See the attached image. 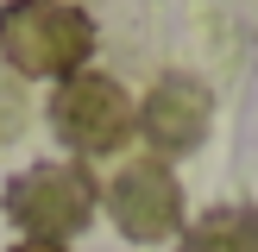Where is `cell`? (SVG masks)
Returning <instances> with one entry per match:
<instances>
[{"instance_id":"obj_1","label":"cell","mask_w":258,"mask_h":252,"mask_svg":"<svg viewBox=\"0 0 258 252\" xmlns=\"http://www.w3.org/2000/svg\"><path fill=\"white\" fill-rule=\"evenodd\" d=\"M0 57L19 76H76L95 57V19L70 0H7L0 7Z\"/></svg>"},{"instance_id":"obj_2","label":"cell","mask_w":258,"mask_h":252,"mask_svg":"<svg viewBox=\"0 0 258 252\" xmlns=\"http://www.w3.org/2000/svg\"><path fill=\"white\" fill-rule=\"evenodd\" d=\"M0 208H7V221L19 227L25 239L63 246L70 233H82V227L95 221L101 183H95L76 158H44V164H25V170L7 183Z\"/></svg>"},{"instance_id":"obj_3","label":"cell","mask_w":258,"mask_h":252,"mask_svg":"<svg viewBox=\"0 0 258 252\" xmlns=\"http://www.w3.org/2000/svg\"><path fill=\"white\" fill-rule=\"evenodd\" d=\"M50 133L76 158H113L133 139V95L101 70H76L50 88Z\"/></svg>"},{"instance_id":"obj_4","label":"cell","mask_w":258,"mask_h":252,"mask_svg":"<svg viewBox=\"0 0 258 252\" xmlns=\"http://www.w3.org/2000/svg\"><path fill=\"white\" fill-rule=\"evenodd\" d=\"M113 227H120L133 246H164L170 233H183V183L164 158H133L107 176L101 189Z\"/></svg>"},{"instance_id":"obj_5","label":"cell","mask_w":258,"mask_h":252,"mask_svg":"<svg viewBox=\"0 0 258 252\" xmlns=\"http://www.w3.org/2000/svg\"><path fill=\"white\" fill-rule=\"evenodd\" d=\"M214 126V88L196 76H164L145 101L133 107V133H145L151 158H189Z\"/></svg>"},{"instance_id":"obj_6","label":"cell","mask_w":258,"mask_h":252,"mask_svg":"<svg viewBox=\"0 0 258 252\" xmlns=\"http://www.w3.org/2000/svg\"><path fill=\"white\" fill-rule=\"evenodd\" d=\"M183 252H258V208H208L183 227Z\"/></svg>"},{"instance_id":"obj_7","label":"cell","mask_w":258,"mask_h":252,"mask_svg":"<svg viewBox=\"0 0 258 252\" xmlns=\"http://www.w3.org/2000/svg\"><path fill=\"white\" fill-rule=\"evenodd\" d=\"M13 252H70V246H44V239H19Z\"/></svg>"}]
</instances>
